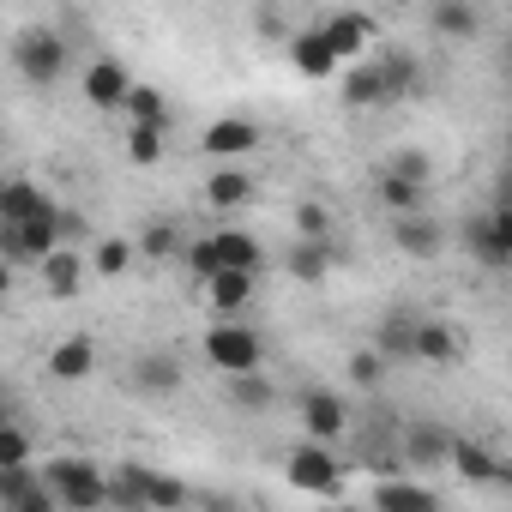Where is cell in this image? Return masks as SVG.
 I'll list each match as a JSON object with an SVG mask.
<instances>
[{
    "mask_svg": "<svg viewBox=\"0 0 512 512\" xmlns=\"http://www.w3.org/2000/svg\"><path fill=\"white\" fill-rule=\"evenodd\" d=\"M205 362L217 368V374H247V368H266V344H260V332H253L241 314H217V326L205 332Z\"/></svg>",
    "mask_w": 512,
    "mask_h": 512,
    "instance_id": "1",
    "label": "cell"
},
{
    "mask_svg": "<svg viewBox=\"0 0 512 512\" xmlns=\"http://www.w3.org/2000/svg\"><path fill=\"white\" fill-rule=\"evenodd\" d=\"M67 37L61 31H49V25H31V31H19V43H13V73L25 79V85H61L67 79Z\"/></svg>",
    "mask_w": 512,
    "mask_h": 512,
    "instance_id": "2",
    "label": "cell"
},
{
    "mask_svg": "<svg viewBox=\"0 0 512 512\" xmlns=\"http://www.w3.org/2000/svg\"><path fill=\"white\" fill-rule=\"evenodd\" d=\"M61 241H67V211H61V205L37 211V217H25V223H0V247H7L13 266H43Z\"/></svg>",
    "mask_w": 512,
    "mask_h": 512,
    "instance_id": "3",
    "label": "cell"
},
{
    "mask_svg": "<svg viewBox=\"0 0 512 512\" xmlns=\"http://www.w3.org/2000/svg\"><path fill=\"white\" fill-rule=\"evenodd\" d=\"M43 476L55 482V494H61V506H67V512H97V506H109V476H103L91 458L61 452V458H49V464H43Z\"/></svg>",
    "mask_w": 512,
    "mask_h": 512,
    "instance_id": "4",
    "label": "cell"
},
{
    "mask_svg": "<svg viewBox=\"0 0 512 512\" xmlns=\"http://www.w3.org/2000/svg\"><path fill=\"white\" fill-rule=\"evenodd\" d=\"M284 470H290V488H302V494H344V464H338L332 440L308 434L302 446H290Z\"/></svg>",
    "mask_w": 512,
    "mask_h": 512,
    "instance_id": "5",
    "label": "cell"
},
{
    "mask_svg": "<svg viewBox=\"0 0 512 512\" xmlns=\"http://www.w3.org/2000/svg\"><path fill=\"white\" fill-rule=\"evenodd\" d=\"M290 67L302 73V79H338L350 61L338 55V43L326 37V25H308V31H290Z\"/></svg>",
    "mask_w": 512,
    "mask_h": 512,
    "instance_id": "6",
    "label": "cell"
},
{
    "mask_svg": "<svg viewBox=\"0 0 512 512\" xmlns=\"http://www.w3.org/2000/svg\"><path fill=\"white\" fill-rule=\"evenodd\" d=\"M284 266H290L296 284H326L344 266V247H338V235H296V247H290Z\"/></svg>",
    "mask_w": 512,
    "mask_h": 512,
    "instance_id": "7",
    "label": "cell"
},
{
    "mask_svg": "<svg viewBox=\"0 0 512 512\" xmlns=\"http://www.w3.org/2000/svg\"><path fill=\"white\" fill-rule=\"evenodd\" d=\"M296 422H302V434H314V440H332V446H338V434L350 428V404H344L338 392L314 386V392H302V398H296Z\"/></svg>",
    "mask_w": 512,
    "mask_h": 512,
    "instance_id": "8",
    "label": "cell"
},
{
    "mask_svg": "<svg viewBox=\"0 0 512 512\" xmlns=\"http://www.w3.org/2000/svg\"><path fill=\"white\" fill-rule=\"evenodd\" d=\"M79 91H85V103L91 109H103V115H115L121 103H127V91H133V73L115 61V55H97L91 67H85V79H79Z\"/></svg>",
    "mask_w": 512,
    "mask_h": 512,
    "instance_id": "9",
    "label": "cell"
},
{
    "mask_svg": "<svg viewBox=\"0 0 512 512\" xmlns=\"http://www.w3.org/2000/svg\"><path fill=\"white\" fill-rule=\"evenodd\" d=\"M452 446H458L452 428H440V422H410L398 458H404L410 470H440V464H452Z\"/></svg>",
    "mask_w": 512,
    "mask_h": 512,
    "instance_id": "10",
    "label": "cell"
},
{
    "mask_svg": "<svg viewBox=\"0 0 512 512\" xmlns=\"http://www.w3.org/2000/svg\"><path fill=\"white\" fill-rule=\"evenodd\" d=\"M338 91H344L350 109H386V103H398V97H392V79H386L380 61H350V67L338 73Z\"/></svg>",
    "mask_w": 512,
    "mask_h": 512,
    "instance_id": "11",
    "label": "cell"
},
{
    "mask_svg": "<svg viewBox=\"0 0 512 512\" xmlns=\"http://www.w3.org/2000/svg\"><path fill=\"white\" fill-rule=\"evenodd\" d=\"M97 362H103V350H97V338H85V332H73V338H61V344H49V380H61V386H79V380H91L97 374Z\"/></svg>",
    "mask_w": 512,
    "mask_h": 512,
    "instance_id": "12",
    "label": "cell"
},
{
    "mask_svg": "<svg viewBox=\"0 0 512 512\" xmlns=\"http://www.w3.org/2000/svg\"><path fill=\"white\" fill-rule=\"evenodd\" d=\"M199 145H205V157H211V163H241L253 145H260V127H253L247 115H223V121H211V127H205V139H199Z\"/></svg>",
    "mask_w": 512,
    "mask_h": 512,
    "instance_id": "13",
    "label": "cell"
},
{
    "mask_svg": "<svg viewBox=\"0 0 512 512\" xmlns=\"http://www.w3.org/2000/svg\"><path fill=\"white\" fill-rule=\"evenodd\" d=\"M392 241L410 260H440L446 253V223H434L428 211H410V217H392Z\"/></svg>",
    "mask_w": 512,
    "mask_h": 512,
    "instance_id": "14",
    "label": "cell"
},
{
    "mask_svg": "<svg viewBox=\"0 0 512 512\" xmlns=\"http://www.w3.org/2000/svg\"><path fill=\"white\" fill-rule=\"evenodd\" d=\"M253 284H260V272L223 266L217 278H205V284H199V296H205V308H211V314H247V302H253Z\"/></svg>",
    "mask_w": 512,
    "mask_h": 512,
    "instance_id": "15",
    "label": "cell"
},
{
    "mask_svg": "<svg viewBox=\"0 0 512 512\" xmlns=\"http://www.w3.org/2000/svg\"><path fill=\"white\" fill-rule=\"evenodd\" d=\"M253 199V175L241 169V163H217L211 175H205V205L211 211H241Z\"/></svg>",
    "mask_w": 512,
    "mask_h": 512,
    "instance_id": "16",
    "label": "cell"
},
{
    "mask_svg": "<svg viewBox=\"0 0 512 512\" xmlns=\"http://www.w3.org/2000/svg\"><path fill=\"white\" fill-rule=\"evenodd\" d=\"M374 199H380V211H386V217H410V211H422V199H428V181H410V175L374 169Z\"/></svg>",
    "mask_w": 512,
    "mask_h": 512,
    "instance_id": "17",
    "label": "cell"
},
{
    "mask_svg": "<svg viewBox=\"0 0 512 512\" xmlns=\"http://www.w3.org/2000/svg\"><path fill=\"white\" fill-rule=\"evenodd\" d=\"M181 362L175 356H163V350H145L139 362H133V386L145 392V398H169V392H181Z\"/></svg>",
    "mask_w": 512,
    "mask_h": 512,
    "instance_id": "18",
    "label": "cell"
},
{
    "mask_svg": "<svg viewBox=\"0 0 512 512\" xmlns=\"http://www.w3.org/2000/svg\"><path fill=\"white\" fill-rule=\"evenodd\" d=\"M464 356V344H458V332L446 326V320H416V362H428V368H452Z\"/></svg>",
    "mask_w": 512,
    "mask_h": 512,
    "instance_id": "19",
    "label": "cell"
},
{
    "mask_svg": "<svg viewBox=\"0 0 512 512\" xmlns=\"http://www.w3.org/2000/svg\"><path fill=\"white\" fill-rule=\"evenodd\" d=\"M428 31L446 37V43H470L482 31V19H476L470 0H434V7H428Z\"/></svg>",
    "mask_w": 512,
    "mask_h": 512,
    "instance_id": "20",
    "label": "cell"
},
{
    "mask_svg": "<svg viewBox=\"0 0 512 512\" xmlns=\"http://www.w3.org/2000/svg\"><path fill=\"white\" fill-rule=\"evenodd\" d=\"M37 278H43V290L55 296V302H67V296H79V284H85V260L73 247H55L49 260L37 266Z\"/></svg>",
    "mask_w": 512,
    "mask_h": 512,
    "instance_id": "21",
    "label": "cell"
},
{
    "mask_svg": "<svg viewBox=\"0 0 512 512\" xmlns=\"http://www.w3.org/2000/svg\"><path fill=\"white\" fill-rule=\"evenodd\" d=\"M55 199L31 181V175H13L7 187H0V223H25V217H37V211H49Z\"/></svg>",
    "mask_w": 512,
    "mask_h": 512,
    "instance_id": "22",
    "label": "cell"
},
{
    "mask_svg": "<svg viewBox=\"0 0 512 512\" xmlns=\"http://www.w3.org/2000/svg\"><path fill=\"white\" fill-rule=\"evenodd\" d=\"M326 37L338 43V55H344V61H362V49L374 43V19H368V13H356V7H344V13H332V19H326Z\"/></svg>",
    "mask_w": 512,
    "mask_h": 512,
    "instance_id": "23",
    "label": "cell"
},
{
    "mask_svg": "<svg viewBox=\"0 0 512 512\" xmlns=\"http://www.w3.org/2000/svg\"><path fill=\"white\" fill-rule=\"evenodd\" d=\"M211 241H217V260H223V266H241V272H260V266H266V247L253 241L247 229H235V223L211 229Z\"/></svg>",
    "mask_w": 512,
    "mask_h": 512,
    "instance_id": "24",
    "label": "cell"
},
{
    "mask_svg": "<svg viewBox=\"0 0 512 512\" xmlns=\"http://www.w3.org/2000/svg\"><path fill=\"white\" fill-rule=\"evenodd\" d=\"M121 115H127L133 127H163V133H169V121H175V115H169V97H163L157 85H139V79H133V91H127Z\"/></svg>",
    "mask_w": 512,
    "mask_h": 512,
    "instance_id": "25",
    "label": "cell"
},
{
    "mask_svg": "<svg viewBox=\"0 0 512 512\" xmlns=\"http://www.w3.org/2000/svg\"><path fill=\"white\" fill-rule=\"evenodd\" d=\"M374 350L386 362H416V314H386L374 332Z\"/></svg>",
    "mask_w": 512,
    "mask_h": 512,
    "instance_id": "26",
    "label": "cell"
},
{
    "mask_svg": "<svg viewBox=\"0 0 512 512\" xmlns=\"http://www.w3.org/2000/svg\"><path fill=\"white\" fill-rule=\"evenodd\" d=\"M223 380H229V404H241L247 416H260V410H272V404H278V392H272L266 368H247V374H223Z\"/></svg>",
    "mask_w": 512,
    "mask_h": 512,
    "instance_id": "27",
    "label": "cell"
},
{
    "mask_svg": "<svg viewBox=\"0 0 512 512\" xmlns=\"http://www.w3.org/2000/svg\"><path fill=\"white\" fill-rule=\"evenodd\" d=\"M458 235H464V247H470V260H482L488 272H506V266H512V260H506V247L494 241V223H488V217H464Z\"/></svg>",
    "mask_w": 512,
    "mask_h": 512,
    "instance_id": "28",
    "label": "cell"
},
{
    "mask_svg": "<svg viewBox=\"0 0 512 512\" xmlns=\"http://www.w3.org/2000/svg\"><path fill=\"white\" fill-rule=\"evenodd\" d=\"M452 470H458L464 482H494V476H506L500 458H494L488 446H476V440H458V446H452Z\"/></svg>",
    "mask_w": 512,
    "mask_h": 512,
    "instance_id": "29",
    "label": "cell"
},
{
    "mask_svg": "<svg viewBox=\"0 0 512 512\" xmlns=\"http://www.w3.org/2000/svg\"><path fill=\"white\" fill-rule=\"evenodd\" d=\"M133 241H121V235H109V241H97V253H91V272L97 278H127V266H133Z\"/></svg>",
    "mask_w": 512,
    "mask_h": 512,
    "instance_id": "30",
    "label": "cell"
},
{
    "mask_svg": "<svg viewBox=\"0 0 512 512\" xmlns=\"http://www.w3.org/2000/svg\"><path fill=\"white\" fill-rule=\"evenodd\" d=\"M181 266H187V278H193V284L217 278V272H223V260H217V241H211V235H193V241L181 247Z\"/></svg>",
    "mask_w": 512,
    "mask_h": 512,
    "instance_id": "31",
    "label": "cell"
},
{
    "mask_svg": "<svg viewBox=\"0 0 512 512\" xmlns=\"http://www.w3.org/2000/svg\"><path fill=\"white\" fill-rule=\"evenodd\" d=\"M374 506H434V488H422V482H380L374 488Z\"/></svg>",
    "mask_w": 512,
    "mask_h": 512,
    "instance_id": "32",
    "label": "cell"
},
{
    "mask_svg": "<svg viewBox=\"0 0 512 512\" xmlns=\"http://www.w3.org/2000/svg\"><path fill=\"white\" fill-rule=\"evenodd\" d=\"M181 247H187V241H181V229H175V223H163V217L139 235V253H145V260H169V253H181Z\"/></svg>",
    "mask_w": 512,
    "mask_h": 512,
    "instance_id": "33",
    "label": "cell"
},
{
    "mask_svg": "<svg viewBox=\"0 0 512 512\" xmlns=\"http://www.w3.org/2000/svg\"><path fill=\"white\" fill-rule=\"evenodd\" d=\"M19 464H31V434L7 416L0 422V470H19Z\"/></svg>",
    "mask_w": 512,
    "mask_h": 512,
    "instance_id": "34",
    "label": "cell"
},
{
    "mask_svg": "<svg viewBox=\"0 0 512 512\" xmlns=\"http://www.w3.org/2000/svg\"><path fill=\"white\" fill-rule=\"evenodd\" d=\"M386 368H392V362H386V356H380V350H374V344H368V350H356V356H350V380H356V386H362V392H374V386H380V380H386Z\"/></svg>",
    "mask_w": 512,
    "mask_h": 512,
    "instance_id": "35",
    "label": "cell"
},
{
    "mask_svg": "<svg viewBox=\"0 0 512 512\" xmlns=\"http://www.w3.org/2000/svg\"><path fill=\"white\" fill-rule=\"evenodd\" d=\"M127 157L151 169V163L163 157V127H127Z\"/></svg>",
    "mask_w": 512,
    "mask_h": 512,
    "instance_id": "36",
    "label": "cell"
},
{
    "mask_svg": "<svg viewBox=\"0 0 512 512\" xmlns=\"http://www.w3.org/2000/svg\"><path fill=\"white\" fill-rule=\"evenodd\" d=\"M290 223H296V235H332V211H326L320 199H302V205L290 211Z\"/></svg>",
    "mask_w": 512,
    "mask_h": 512,
    "instance_id": "37",
    "label": "cell"
},
{
    "mask_svg": "<svg viewBox=\"0 0 512 512\" xmlns=\"http://www.w3.org/2000/svg\"><path fill=\"white\" fill-rule=\"evenodd\" d=\"M380 169H392V175H410V181H428L434 175V163H428V151H392Z\"/></svg>",
    "mask_w": 512,
    "mask_h": 512,
    "instance_id": "38",
    "label": "cell"
},
{
    "mask_svg": "<svg viewBox=\"0 0 512 512\" xmlns=\"http://www.w3.org/2000/svg\"><path fill=\"white\" fill-rule=\"evenodd\" d=\"M187 500H193V494H187L175 476H157V470H151V506H163V512H169V506H187Z\"/></svg>",
    "mask_w": 512,
    "mask_h": 512,
    "instance_id": "39",
    "label": "cell"
},
{
    "mask_svg": "<svg viewBox=\"0 0 512 512\" xmlns=\"http://www.w3.org/2000/svg\"><path fill=\"white\" fill-rule=\"evenodd\" d=\"M488 223H494V241L506 247V260H512V205H494V211H488Z\"/></svg>",
    "mask_w": 512,
    "mask_h": 512,
    "instance_id": "40",
    "label": "cell"
},
{
    "mask_svg": "<svg viewBox=\"0 0 512 512\" xmlns=\"http://www.w3.org/2000/svg\"><path fill=\"white\" fill-rule=\"evenodd\" d=\"M494 205H512V163L500 169V187H494Z\"/></svg>",
    "mask_w": 512,
    "mask_h": 512,
    "instance_id": "41",
    "label": "cell"
},
{
    "mask_svg": "<svg viewBox=\"0 0 512 512\" xmlns=\"http://www.w3.org/2000/svg\"><path fill=\"white\" fill-rule=\"evenodd\" d=\"M500 67H506V79H512V37H506V49H500Z\"/></svg>",
    "mask_w": 512,
    "mask_h": 512,
    "instance_id": "42",
    "label": "cell"
},
{
    "mask_svg": "<svg viewBox=\"0 0 512 512\" xmlns=\"http://www.w3.org/2000/svg\"><path fill=\"white\" fill-rule=\"evenodd\" d=\"M506 163H512V133H506Z\"/></svg>",
    "mask_w": 512,
    "mask_h": 512,
    "instance_id": "43",
    "label": "cell"
},
{
    "mask_svg": "<svg viewBox=\"0 0 512 512\" xmlns=\"http://www.w3.org/2000/svg\"><path fill=\"white\" fill-rule=\"evenodd\" d=\"M392 7H410V0H392Z\"/></svg>",
    "mask_w": 512,
    "mask_h": 512,
    "instance_id": "44",
    "label": "cell"
}]
</instances>
